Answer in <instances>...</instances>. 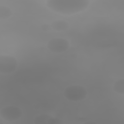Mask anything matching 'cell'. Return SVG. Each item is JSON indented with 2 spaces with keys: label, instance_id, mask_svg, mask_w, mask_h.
<instances>
[{
  "label": "cell",
  "instance_id": "cell-1",
  "mask_svg": "<svg viewBox=\"0 0 124 124\" xmlns=\"http://www.w3.org/2000/svg\"><path fill=\"white\" fill-rule=\"evenodd\" d=\"M47 8L57 14L72 16L88 9L90 0H46Z\"/></svg>",
  "mask_w": 124,
  "mask_h": 124
},
{
  "label": "cell",
  "instance_id": "cell-2",
  "mask_svg": "<svg viewBox=\"0 0 124 124\" xmlns=\"http://www.w3.org/2000/svg\"><path fill=\"white\" fill-rule=\"evenodd\" d=\"M64 97L71 102H80L87 97V90L82 85L73 84L63 90Z\"/></svg>",
  "mask_w": 124,
  "mask_h": 124
},
{
  "label": "cell",
  "instance_id": "cell-3",
  "mask_svg": "<svg viewBox=\"0 0 124 124\" xmlns=\"http://www.w3.org/2000/svg\"><path fill=\"white\" fill-rule=\"evenodd\" d=\"M22 110L19 107L14 105H8L0 109V117L7 122H14L21 118Z\"/></svg>",
  "mask_w": 124,
  "mask_h": 124
},
{
  "label": "cell",
  "instance_id": "cell-4",
  "mask_svg": "<svg viewBox=\"0 0 124 124\" xmlns=\"http://www.w3.org/2000/svg\"><path fill=\"white\" fill-rule=\"evenodd\" d=\"M70 42L61 37L50 39L46 43V48L52 53H64L70 48Z\"/></svg>",
  "mask_w": 124,
  "mask_h": 124
},
{
  "label": "cell",
  "instance_id": "cell-5",
  "mask_svg": "<svg viewBox=\"0 0 124 124\" xmlns=\"http://www.w3.org/2000/svg\"><path fill=\"white\" fill-rule=\"evenodd\" d=\"M18 61L10 54H0V74H11L16 71Z\"/></svg>",
  "mask_w": 124,
  "mask_h": 124
},
{
  "label": "cell",
  "instance_id": "cell-6",
  "mask_svg": "<svg viewBox=\"0 0 124 124\" xmlns=\"http://www.w3.org/2000/svg\"><path fill=\"white\" fill-rule=\"evenodd\" d=\"M63 121L50 114H40L34 118V123L36 124H60Z\"/></svg>",
  "mask_w": 124,
  "mask_h": 124
},
{
  "label": "cell",
  "instance_id": "cell-7",
  "mask_svg": "<svg viewBox=\"0 0 124 124\" xmlns=\"http://www.w3.org/2000/svg\"><path fill=\"white\" fill-rule=\"evenodd\" d=\"M50 28L54 31H66L70 28V25L68 23V21L64 20V19H56L54 21H52L50 23Z\"/></svg>",
  "mask_w": 124,
  "mask_h": 124
},
{
  "label": "cell",
  "instance_id": "cell-8",
  "mask_svg": "<svg viewBox=\"0 0 124 124\" xmlns=\"http://www.w3.org/2000/svg\"><path fill=\"white\" fill-rule=\"evenodd\" d=\"M13 11L10 7L5 5H0V20H6L12 17Z\"/></svg>",
  "mask_w": 124,
  "mask_h": 124
},
{
  "label": "cell",
  "instance_id": "cell-9",
  "mask_svg": "<svg viewBox=\"0 0 124 124\" xmlns=\"http://www.w3.org/2000/svg\"><path fill=\"white\" fill-rule=\"evenodd\" d=\"M113 90L115 93H118L120 95L124 94V79L123 78H119L114 82Z\"/></svg>",
  "mask_w": 124,
  "mask_h": 124
},
{
  "label": "cell",
  "instance_id": "cell-10",
  "mask_svg": "<svg viewBox=\"0 0 124 124\" xmlns=\"http://www.w3.org/2000/svg\"><path fill=\"white\" fill-rule=\"evenodd\" d=\"M41 28H42V29H44V30H48V29H51V28H50V25H46V24L42 25V26H41Z\"/></svg>",
  "mask_w": 124,
  "mask_h": 124
},
{
  "label": "cell",
  "instance_id": "cell-11",
  "mask_svg": "<svg viewBox=\"0 0 124 124\" xmlns=\"http://www.w3.org/2000/svg\"><path fill=\"white\" fill-rule=\"evenodd\" d=\"M2 122H3V121H1V120H0V123H2Z\"/></svg>",
  "mask_w": 124,
  "mask_h": 124
}]
</instances>
